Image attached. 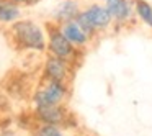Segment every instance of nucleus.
Masks as SVG:
<instances>
[{
    "label": "nucleus",
    "mask_w": 152,
    "mask_h": 136,
    "mask_svg": "<svg viewBox=\"0 0 152 136\" xmlns=\"http://www.w3.org/2000/svg\"><path fill=\"white\" fill-rule=\"evenodd\" d=\"M10 36L20 49L38 51V53H43L46 49L44 30L31 20H17L15 23H12Z\"/></svg>",
    "instance_id": "obj_1"
},
{
    "label": "nucleus",
    "mask_w": 152,
    "mask_h": 136,
    "mask_svg": "<svg viewBox=\"0 0 152 136\" xmlns=\"http://www.w3.org/2000/svg\"><path fill=\"white\" fill-rule=\"evenodd\" d=\"M132 8L139 20L152 28V4H149L147 0H134Z\"/></svg>",
    "instance_id": "obj_11"
},
{
    "label": "nucleus",
    "mask_w": 152,
    "mask_h": 136,
    "mask_svg": "<svg viewBox=\"0 0 152 136\" xmlns=\"http://www.w3.org/2000/svg\"><path fill=\"white\" fill-rule=\"evenodd\" d=\"M82 12H83V15L87 17V20L92 23V26L96 30V33H100V31H106L110 26H111V23H113V20H111V17H110V13H108V10H106L105 5L92 4Z\"/></svg>",
    "instance_id": "obj_4"
},
{
    "label": "nucleus",
    "mask_w": 152,
    "mask_h": 136,
    "mask_svg": "<svg viewBox=\"0 0 152 136\" xmlns=\"http://www.w3.org/2000/svg\"><path fill=\"white\" fill-rule=\"evenodd\" d=\"M41 0H26L25 2V5H36V4H39Z\"/></svg>",
    "instance_id": "obj_14"
},
{
    "label": "nucleus",
    "mask_w": 152,
    "mask_h": 136,
    "mask_svg": "<svg viewBox=\"0 0 152 136\" xmlns=\"http://www.w3.org/2000/svg\"><path fill=\"white\" fill-rule=\"evenodd\" d=\"M21 17V10L10 0H0V23H15Z\"/></svg>",
    "instance_id": "obj_10"
},
{
    "label": "nucleus",
    "mask_w": 152,
    "mask_h": 136,
    "mask_svg": "<svg viewBox=\"0 0 152 136\" xmlns=\"http://www.w3.org/2000/svg\"><path fill=\"white\" fill-rule=\"evenodd\" d=\"M75 23L79 25L80 28H82V31H83V33H87V35H88V38H90V40H92L93 36H96V35H98V33H96V30L92 26V23H90V21L87 20V17L83 15V12H82V10H80V13L75 17Z\"/></svg>",
    "instance_id": "obj_12"
},
{
    "label": "nucleus",
    "mask_w": 152,
    "mask_h": 136,
    "mask_svg": "<svg viewBox=\"0 0 152 136\" xmlns=\"http://www.w3.org/2000/svg\"><path fill=\"white\" fill-rule=\"evenodd\" d=\"M59 30L64 36L69 40V43L72 46H75L77 49L80 48H85L87 44L90 43V38L87 33H83L82 28L75 23V20H70V21H64V23L59 25Z\"/></svg>",
    "instance_id": "obj_7"
},
{
    "label": "nucleus",
    "mask_w": 152,
    "mask_h": 136,
    "mask_svg": "<svg viewBox=\"0 0 152 136\" xmlns=\"http://www.w3.org/2000/svg\"><path fill=\"white\" fill-rule=\"evenodd\" d=\"M36 136H62V131L56 125H43L36 131Z\"/></svg>",
    "instance_id": "obj_13"
},
{
    "label": "nucleus",
    "mask_w": 152,
    "mask_h": 136,
    "mask_svg": "<svg viewBox=\"0 0 152 136\" xmlns=\"http://www.w3.org/2000/svg\"><path fill=\"white\" fill-rule=\"evenodd\" d=\"M79 13H80V5L77 0H62L56 7V10L53 12V18L56 25H61L64 21L75 20V17Z\"/></svg>",
    "instance_id": "obj_9"
},
{
    "label": "nucleus",
    "mask_w": 152,
    "mask_h": 136,
    "mask_svg": "<svg viewBox=\"0 0 152 136\" xmlns=\"http://www.w3.org/2000/svg\"><path fill=\"white\" fill-rule=\"evenodd\" d=\"M105 7L116 25H124L131 20L134 13L132 4L129 0H105Z\"/></svg>",
    "instance_id": "obj_6"
},
{
    "label": "nucleus",
    "mask_w": 152,
    "mask_h": 136,
    "mask_svg": "<svg viewBox=\"0 0 152 136\" xmlns=\"http://www.w3.org/2000/svg\"><path fill=\"white\" fill-rule=\"evenodd\" d=\"M67 95V87L66 82H54L48 80L44 87H41L34 93V103L36 107L39 105H59Z\"/></svg>",
    "instance_id": "obj_3"
},
{
    "label": "nucleus",
    "mask_w": 152,
    "mask_h": 136,
    "mask_svg": "<svg viewBox=\"0 0 152 136\" xmlns=\"http://www.w3.org/2000/svg\"><path fill=\"white\" fill-rule=\"evenodd\" d=\"M36 116L44 125H61L66 121V110L59 105H39L36 107Z\"/></svg>",
    "instance_id": "obj_8"
},
{
    "label": "nucleus",
    "mask_w": 152,
    "mask_h": 136,
    "mask_svg": "<svg viewBox=\"0 0 152 136\" xmlns=\"http://www.w3.org/2000/svg\"><path fill=\"white\" fill-rule=\"evenodd\" d=\"M70 74L69 61L61 59L57 56H49L44 62V76L48 80H54V82H66L67 77Z\"/></svg>",
    "instance_id": "obj_5"
},
{
    "label": "nucleus",
    "mask_w": 152,
    "mask_h": 136,
    "mask_svg": "<svg viewBox=\"0 0 152 136\" xmlns=\"http://www.w3.org/2000/svg\"><path fill=\"white\" fill-rule=\"evenodd\" d=\"M46 48L49 49V53L53 54V56L66 59V61H69V62L74 61V57H75V54H77V48L69 43V40L61 33L59 25H56V23H49V26H48Z\"/></svg>",
    "instance_id": "obj_2"
},
{
    "label": "nucleus",
    "mask_w": 152,
    "mask_h": 136,
    "mask_svg": "<svg viewBox=\"0 0 152 136\" xmlns=\"http://www.w3.org/2000/svg\"><path fill=\"white\" fill-rule=\"evenodd\" d=\"M10 2H13V4H17V5H21V4L25 5V2H26V0H10Z\"/></svg>",
    "instance_id": "obj_15"
}]
</instances>
